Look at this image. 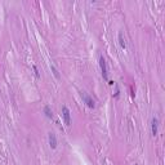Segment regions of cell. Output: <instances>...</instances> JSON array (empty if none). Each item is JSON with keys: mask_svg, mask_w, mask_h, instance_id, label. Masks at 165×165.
I'll return each mask as SVG.
<instances>
[{"mask_svg": "<svg viewBox=\"0 0 165 165\" xmlns=\"http://www.w3.org/2000/svg\"><path fill=\"white\" fill-rule=\"evenodd\" d=\"M99 66H101V71H102V76L105 80H108V72H107V63L106 60L103 58V55L99 57Z\"/></svg>", "mask_w": 165, "mask_h": 165, "instance_id": "1", "label": "cell"}, {"mask_svg": "<svg viewBox=\"0 0 165 165\" xmlns=\"http://www.w3.org/2000/svg\"><path fill=\"white\" fill-rule=\"evenodd\" d=\"M50 68H52V72L54 74V76H55V78H57V79H60V72H58V70H57V68H55L53 65L50 66Z\"/></svg>", "mask_w": 165, "mask_h": 165, "instance_id": "8", "label": "cell"}, {"mask_svg": "<svg viewBox=\"0 0 165 165\" xmlns=\"http://www.w3.org/2000/svg\"><path fill=\"white\" fill-rule=\"evenodd\" d=\"M81 98H83V101H84V103L88 106L89 108H94L95 107V102H94V99H93L90 95H88L85 92H83L81 93Z\"/></svg>", "mask_w": 165, "mask_h": 165, "instance_id": "2", "label": "cell"}, {"mask_svg": "<svg viewBox=\"0 0 165 165\" xmlns=\"http://www.w3.org/2000/svg\"><path fill=\"white\" fill-rule=\"evenodd\" d=\"M44 114H45V116H47L48 119H52L53 118V111L50 110L49 106H45V107H44Z\"/></svg>", "mask_w": 165, "mask_h": 165, "instance_id": "6", "label": "cell"}, {"mask_svg": "<svg viewBox=\"0 0 165 165\" xmlns=\"http://www.w3.org/2000/svg\"><path fill=\"white\" fill-rule=\"evenodd\" d=\"M119 43H120V47L121 48H126V43H125V39L123 38V32H119Z\"/></svg>", "mask_w": 165, "mask_h": 165, "instance_id": "7", "label": "cell"}, {"mask_svg": "<svg viewBox=\"0 0 165 165\" xmlns=\"http://www.w3.org/2000/svg\"><path fill=\"white\" fill-rule=\"evenodd\" d=\"M34 71H35V75H36V78H40V74H39L38 67H36V66H34Z\"/></svg>", "mask_w": 165, "mask_h": 165, "instance_id": "9", "label": "cell"}, {"mask_svg": "<svg viewBox=\"0 0 165 165\" xmlns=\"http://www.w3.org/2000/svg\"><path fill=\"white\" fill-rule=\"evenodd\" d=\"M62 116H63V120H65V124L70 125L71 124V112L66 106H63L62 107Z\"/></svg>", "mask_w": 165, "mask_h": 165, "instance_id": "3", "label": "cell"}, {"mask_svg": "<svg viewBox=\"0 0 165 165\" xmlns=\"http://www.w3.org/2000/svg\"><path fill=\"white\" fill-rule=\"evenodd\" d=\"M158 128H159V120L156 118H154L152 121H151V132H152V135L158 134Z\"/></svg>", "mask_w": 165, "mask_h": 165, "instance_id": "5", "label": "cell"}, {"mask_svg": "<svg viewBox=\"0 0 165 165\" xmlns=\"http://www.w3.org/2000/svg\"><path fill=\"white\" fill-rule=\"evenodd\" d=\"M48 139H49V146L50 148H55L58 145L57 142V137H55V134H53V133H49V137H48Z\"/></svg>", "mask_w": 165, "mask_h": 165, "instance_id": "4", "label": "cell"}]
</instances>
